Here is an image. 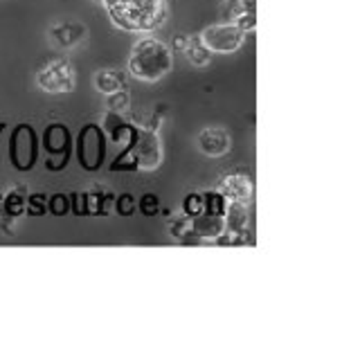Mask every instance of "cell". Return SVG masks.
Here are the masks:
<instances>
[{
  "mask_svg": "<svg viewBox=\"0 0 360 360\" xmlns=\"http://www.w3.org/2000/svg\"><path fill=\"white\" fill-rule=\"evenodd\" d=\"M106 106H108L110 112H120V115H124V112H127L129 106H131L129 90H127V88H122V90H117V93L106 95Z\"/></svg>",
  "mask_w": 360,
  "mask_h": 360,
  "instance_id": "4fadbf2b",
  "label": "cell"
},
{
  "mask_svg": "<svg viewBox=\"0 0 360 360\" xmlns=\"http://www.w3.org/2000/svg\"><path fill=\"white\" fill-rule=\"evenodd\" d=\"M219 194L228 202H245V205H248V202L252 200L255 185L245 174L232 172V174H225L219 180Z\"/></svg>",
  "mask_w": 360,
  "mask_h": 360,
  "instance_id": "52a82bcc",
  "label": "cell"
},
{
  "mask_svg": "<svg viewBox=\"0 0 360 360\" xmlns=\"http://www.w3.org/2000/svg\"><path fill=\"white\" fill-rule=\"evenodd\" d=\"M112 25L124 32L149 34L165 25L169 16L167 0H101Z\"/></svg>",
  "mask_w": 360,
  "mask_h": 360,
  "instance_id": "6da1fadb",
  "label": "cell"
},
{
  "mask_svg": "<svg viewBox=\"0 0 360 360\" xmlns=\"http://www.w3.org/2000/svg\"><path fill=\"white\" fill-rule=\"evenodd\" d=\"M86 25L79 20H59L54 22V25L48 30V39L52 45L61 50H70V48H77L79 43L86 39Z\"/></svg>",
  "mask_w": 360,
  "mask_h": 360,
  "instance_id": "ba28073f",
  "label": "cell"
},
{
  "mask_svg": "<svg viewBox=\"0 0 360 360\" xmlns=\"http://www.w3.org/2000/svg\"><path fill=\"white\" fill-rule=\"evenodd\" d=\"M232 22L243 34H255V30H257V11H241V14L236 16Z\"/></svg>",
  "mask_w": 360,
  "mask_h": 360,
  "instance_id": "9a60e30c",
  "label": "cell"
},
{
  "mask_svg": "<svg viewBox=\"0 0 360 360\" xmlns=\"http://www.w3.org/2000/svg\"><path fill=\"white\" fill-rule=\"evenodd\" d=\"M225 232V217L221 212L207 210L205 214H191L189 217V236L194 241H217Z\"/></svg>",
  "mask_w": 360,
  "mask_h": 360,
  "instance_id": "8992f818",
  "label": "cell"
},
{
  "mask_svg": "<svg viewBox=\"0 0 360 360\" xmlns=\"http://www.w3.org/2000/svg\"><path fill=\"white\" fill-rule=\"evenodd\" d=\"M75 65L68 59H54L37 72V86L48 95H63L75 88Z\"/></svg>",
  "mask_w": 360,
  "mask_h": 360,
  "instance_id": "5b68a950",
  "label": "cell"
},
{
  "mask_svg": "<svg viewBox=\"0 0 360 360\" xmlns=\"http://www.w3.org/2000/svg\"><path fill=\"white\" fill-rule=\"evenodd\" d=\"M174 68L172 48L155 37H144L135 41L129 54V75L138 82L155 84L165 79Z\"/></svg>",
  "mask_w": 360,
  "mask_h": 360,
  "instance_id": "7a4b0ae2",
  "label": "cell"
},
{
  "mask_svg": "<svg viewBox=\"0 0 360 360\" xmlns=\"http://www.w3.org/2000/svg\"><path fill=\"white\" fill-rule=\"evenodd\" d=\"M95 88L101 95H110L117 93V90L127 88V75L117 68H101L95 72Z\"/></svg>",
  "mask_w": 360,
  "mask_h": 360,
  "instance_id": "8fae6325",
  "label": "cell"
},
{
  "mask_svg": "<svg viewBox=\"0 0 360 360\" xmlns=\"http://www.w3.org/2000/svg\"><path fill=\"white\" fill-rule=\"evenodd\" d=\"M176 48L183 50L187 61L196 68H205L212 61V52L202 45L198 37H176Z\"/></svg>",
  "mask_w": 360,
  "mask_h": 360,
  "instance_id": "30bf717a",
  "label": "cell"
},
{
  "mask_svg": "<svg viewBox=\"0 0 360 360\" xmlns=\"http://www.w3.org/2000/svg\"><path fill=\"white\" fill-rule=\"evenodd\" d=\"M212 54H234L245 43V34L234 22H214L198 34Z\"/></svg>",
  "mask_w": 360,
  "mask_h": 360,
  "instance_id": "277c9868",
  "label": "cell"
},
{
  "mask_svg": "<svg viewBox=\"0 0 360 360\" xmlns=\"http://www.w3.org/2000/svg\"><path fill=\"white\" fill-rule=\"evenodd\" d=\"M5 210L11 217H20L22 207H25V189H11L9 194L5 196Z\"/></svg>",
  "mask_w": 360,
  "mask_h": 360,
  "instance_id": "5bb4252c",
  "label": "cell"
},
{
  "mask_svg": "<svg viewBox=\"0 0 360 360\" xmlns=\"http://www.w3.org/2000/svg\"><path fill=\"white\" fill-rule=\"evenodd\" d=\"M241 14V3L239 0H223V5H221V16L223 20H234L236 16Z\"/></svg>",
  "mask_w": 360,
  "mask_h": 360,
  "instance_id": "2e32d148",
  "label": "cell"
},
{
  "mask_svg": "<svg viewBox=\"0 0 360 360\" xmlns=\"http://www.w3.org/2000/svg\"><path fill=\"white\" fill-rule=\"evenodd\" d=\"M198 151L210 158H221L230 151V133L223 127H205L196 138Z\"/></svg>",
  "mask_w": 360,
  "mask_h": 360,
  "instance_id": "9c48e42d",
  "label": "cell"
},
{
  "mask_svg": "<svg viewBox=\"0 0 360 360\" xmlns=\"http://www.w3.org/2000/svg\"><path fill=\"white\" fill-rule=\"evenodd\" d=\"M225 230H230L232 234H245L248 230V205L245 202H230L225 210Z\"/></svg>",
  "mask_w": 360,
  "mask_h": 360,
  "instance_id": "7c38bea8",
  "label": "cell"
},
{
  "mask_svg": "<svg viewBox=\"0 0 360 360\" xmlns=\"http://www.w3.org/2000/svg\"><path fill=\"white\" fill-rule=\"evenodd\" d=\"M133 144H131V158L133 165L138 169H144V172H151V169H158L162 165V142L160 135L155 133V129H133Z\"/></svg>",
  "mask_w": 360,
  "mask_h": 360,
  "instance_id": "3957f363",
  "label": "cell"
}]
</instances>
